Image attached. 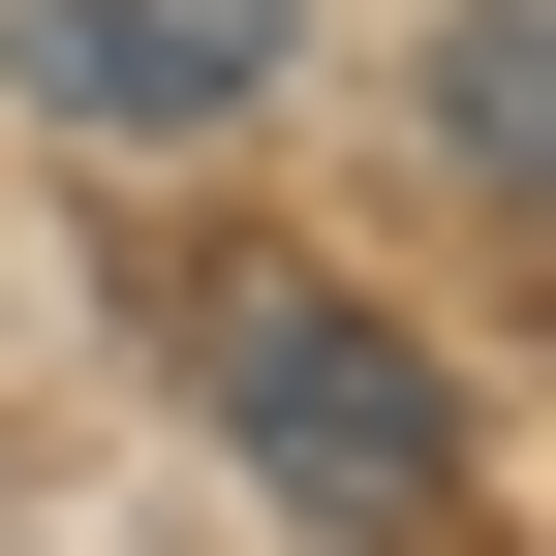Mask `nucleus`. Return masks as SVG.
Returning <instances> with one entry per match:
<instances>
[{"instance_id":"f03ea898","label":"nucleus","mask_w":556,"mask_h":556,"mask_svg":"<svg viewBox=\"0 0 556 556\" xmlns=\"http://www.w3.org/2000/svg\"><path fill=\"white\" fill-rule=\"evenodd\" d=\"M248 93H278V0H31V124H93V155H186Z\"/></svg>"},{"instance_id":"f257e3e1","label":"nucleus","mask_w":556,"mask_h":556,"mask_svg":"<svg viewBox=\"0 0 556 556\" xmlns=\"http://www.w3.org/2000/svg\"><path fill=\"white\" fill-rule=\"evenodd\" d=\"M217 433H248L309 526H371V556L464 526V402H433V340L340 309V278H248V309H217Z\"/></svg>"},{"instance_id":"7ed1b4c3","label":"nucleus","mask_w":556,"mask_h":556,"mask_svg":"<svg viewBox=\"0 0 556 556\" xmlns=\"http://www.w3.org/2000/svg\"><path fill=\"white\" fill-rule=\"evenodd\" d=\"M433 155L495 186V217H556V93H526V0H464V31H433Z\"/></svg>"}]
</instances>
